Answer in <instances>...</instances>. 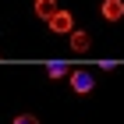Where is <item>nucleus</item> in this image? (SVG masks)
Returning a JSON list of instances; mask_svg holds the SVG:
<instances>
[{
    "mask_svg": "<svg viewBox=\"0 0 124 124\" xmlns=\"http://www.w3.org/2000/svg\"><path fill=\"white\" fill-rule=\"evenodd\" d=\"M46 25H50V32H57V36H71V32H75V18H71V11H57Z\"/></svg>",
    "mask_w": 124,
    "mask_h": 124,
    "instance_id": "nucleus-1",
    "label": "nucleus"
},
{
    "mask_svg": "<svg viewBox=\"0 0 124 124\" xmlns=\"http://www.w3.org/2000/svg\"><path fill=\"white\" fill-rule=\"evenodd\" d=\"M92 85H96V78L89 75V71H71V89H75L78 96H89Z\"/></svg>",
    "mask_w": 124,
    "mask_h": 124,
    "instance_id": "nucleus-2",
    "label": "nucleus"
},
{
    "mask_svg": "<svg viewBox=\"0 0 124 124\" xmlns=\"http://www.w3.org/2000/svg\"><path fill=\"white\" fill-rule=\"evenodd\" d=\"M99 14H103L106 21H121L124 18V0H103V4H99Z\"/></svg>",
    "mask_w": 124,
    "mask_h": 124,
    "instance_id": "nucleus-3",
    "label": "nucleus"
},
{
    "mask_svg": "<svg viewBox=\"0 0 124 124\" xmlns=\"http://www.w3.org/2000/svg\"><path fill=\"white\" fill-rule=\"evenodd\" d=\"M57 0H36V18H43V21H50L53 14H57Z\"/></svg>",
    "mask_w": 124,
    "mask_h": 124,
    "instance_id": "nucleus-4",
    "label": "nucleus"
},
{
    "mask_svg": "<svg viewBox=\"0 0 124 124\" xmlns=\"http://www.w3.org/2000/svg\"><path fill=\"white\" fill-rule=\"evenodd\" d=\"M89 46H92L89 32H82V29H75V32H71V50H75V53H85Z\"/></svg>",
    "mask_w": 124,
    "mask_h": 124,
    "instance_id": "nucleus-5",
    "label": "nucleus"
},
{
    "mask_svg": "<svg viewBox=\"0 0 124 124\" xmlns=\"http://www.w3.org/2000/svg\"><path fill=\"white\" fill-rule=\"evenodd\" d=\"M46 75H50V78H67V75H71V67H67V64H50Z\"/></svg>",
    "mask_w": 124,
    "mask_h": 124,
    "instance_id": "nucleus-6",
    "label": "nucleus"
},
{
    "mask_svg": "<svg viewBox=\"0 0 124 124\" xmlns=\"http://www.w3.org/2000/svg\"><path fill=\"white\" fill-rule=\"evenodd\" d=\"M11 124H39V117H36V114H18Z\"/></svg>",
    "mask_w": 124,
    "mask_h": 124,
    "instance_id": "nucleus-7",
    "label": "nucleus"
}]
</instances>
